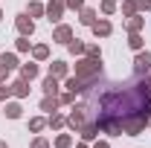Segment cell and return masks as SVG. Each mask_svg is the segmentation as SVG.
Here are the masks:
<instances>
[{"label": "cell", "mask_w": 151, "mask_h": 148, "mask_svg": "<svg viewBox=\"0 0 151 148\" xmlns=\"http://www.w3.org/2000/svg\"><path fill=\"white\" fill-rule=\"evenodd\" d=\"M76 75L87 84V87H93L96 81H99V75H102V58H81L78 64H76Z\"/></svg>", "instance_id": "cell-1"}, {"label": "cell", "mask_w": 151, "mask_h": 148, "mask_svg": "<svg viewBox=\"0 0 151 148\" xmlns=\"http://www.w3.org/2000/svg\"><path fill=\"white\" fill-rule=\"evenodd\" d=\"M84 122H87V108H84V105H73V113L67 116V125L73 131H78Z\"/></svg>", "instance_id": "cell-2"}, {"label": "cell", "mask_w": 151, "mask_h": 148, "mask_svg": "<svg viewBox=\"0 0 151 148\" xmlns=\"http://www.w3.org/2000/svg\"><path fill=\"white\" fill-rule=\"evenodd\" d=\"M148 70H151V52H148V50H139L137 58H134V73H137V75H145Z\"/></svg>", "instance_id": "cell-3"}, {"label": "cell", "mask_w": 151, "mask_h": 148, "mask_svg": "<svg viewBox=\"0 0 151 148\" xmlns=\"http://www.w3.org/2000/svg\"><path fill=\"white\" fill-rule=\"evenodd\" d=\"M64 9H67L64 0H50V6H47V18L52 20V23H58V20L64 18Z\"/></svg>", "instance_id": "cell-4"}, {"label": "cell", "mask_w": 151, "mask_h": 148, "mask_svg": "<svg viewBox=\"0 0 151 148\" xmlns=\"http://www.w3.org/2000/svg\"><path fill=\"white\" fill-rule=\"evenodd\" d=\"M15 26H18L20 35H26V38L35 32V23H32V18H29V15H18V18H15Z\"/></svg>", "instance_id": "cell-5"}, {"label": "cell", "mask_w": 151, "mask_h": 148, "mask_svg": "<svg viewBox=\"0 0 151 148\" xmlns=\"http://www.w3.org/2000/svg\"><path fill=\"white\" fill-rule=\"evenodd\" d=\"M52 41H58V44H70V41H73V29H70V26H64V23H61V26H55Z\"/></svg>", "instance_id": "cell-6"}, {"label": "cell", "mask_w": 151, "mask_h": 148, "mask_svg": "<svg viewBox=\"0 0 151 148\" xmlns=\"http://www.w3.org/2000/svg\"><path fill=\"white\" fill-rule=\"evenodd\" d=\"M64 87H67L70 93H87V90H90V87H87V84H84L78 75H70V78L64 81Z\"/></svg>", "instance_id": "cell-7"}, {"label": "cell", "mask_w": 151, "mask_h": 148, "mask_svg": "<svg viewBox=\"0 0 151 148\" xmlns=\"http://www.w3.org/2000/svg\"><path fill=\"white\" fill-rule=\"evenodd\" d=\"M9 87H12V96H18V99H26V96H29V81H26V78L12 81Z\"/></svg>", "instance_id": "cell-8"}, {"label": "cell", "mask_w": 151, "mask_h": 148, "mask_svg": "<svg viewBox=\"0 0 151 148\" xmlns=\"http://www.w3.org/2000/svg\"><path fill=\"white\" fill-rule=\"evenodd\" d=\"M90 29H93V35H96V38H108V35L113 32L111 20H96V23L90 26Z\"/></svg>", "instance_id": "cell-9"}, {"label": "cell", "mask_w": 151, "mask_h": 148, "mask_svg": "<svg viewBox=\"0 0 151 148\" xmlns=\"http://www.w3.org/2000/svg\"><path fill=\"white\" fill-rule=\"evenodd\" d=\"M50 75H55V78H67V61H52V64H50Z\"/></svg>", "instance_id": "cell-10"}, {"label": "cell", "mask_w": 151, "mask_h": 148, "mask_svg": "<svg viewBox=\"0 0 151 148\" xmlns=\"http://www.w3.org/2000/svg\"><path fill=\"white\" fill-rule=\"evenodd\" d=\"M44 93L47 96H58V78L55 75H47L44 78Z\"/></svg>", "instance_id": "cell-11"}, {"label": "cell", "mask_w": 151, "mask_h": 148, "mask_svg": "<svg viewBox=\"0 0 151 148\" xmlns=\"http://www.w3.org/2000/svg\"><path fill=\"white\" fill-rule=\"evenodd\" d=\"M61 105L58 102V96H44V102H41V111H47V113H55V108Z\"/></svg>", "instance_id": "cell-12"}, {"label": "cell", "mask_w": 151, "mask_h": 148, "mask_svg": "<svg viewBox=\"0 0 151 148\" xmlns=\"http://www.w3.org/2000/svg\"><path fill=\"white\" fill-rule=\"evenodd\" d=\"M35 75H38V64H20V78L32 81Z\"/></svg>", "instance_id": "cell-13"}, {"label": "cell", "mask_w": 151, "mask_h": 148, "mask_svg": "<svg viewBox=\"0 0 151 148\" xmlns=\"http://www.w3.org/2000/svg\"><path fill=\"white\" fill-rule=\"evenodd\" d=\"M0 64H3L6 70H15V67H18V55H12V52H3V55H0Z\"/></svg>", "instance_id": "cell-14"}, {"label": "cell", "mask_w": 151, "mask_h": 148, "mask_svg": "<svg viewBox=\"0 0 151 148\" xmlns=\"http://www.w3.org/2000/svg\"><path fill=\"white\" fill-rule=\"evenodd\" d=\"M20 113H23V108H20L18 102H9V105H6V116H9V119H20Z\"/></svg>", "instance_id": "cell-15"}, {"label": "cell", "mask_w": 151, "mask_h": 148, "mask_svg": "<svg viewBox=\"0 0 151 148\" xmlns=\"http://www.w3.org/2000/svg\"><path fill=\"white\" fill-rule=\"evenodd\" d=\"M78 20H81L84 26H93V23H96V12H93V9H81V18H78Z\"/></svg>", "instance_id": "cell-16"}, {"label": "cell", "mask_w": 151, "mask_h": 148, "mask_svg": "<svg viewBox=\"0 0 151 148\" xmlns=\"http://www.w3.org/2000/svg\"><path fill=\"white\" fill-rule=\"evenodd\" d=\"M142 23H145V18L131 15V20H128V32H139V29H142Z\"/></svg>", "instance_id": "cell-17"}, {"label": "cell", "mask_w": 151, "mask_h": 148, "mask_svg": "<svg viewBox=\"0 0 151 148\" xmlns=\"http://www.w3.org/2000/svg\"><path fill=\"white\" fill-rule=\"evenodd\" d=\"M67 50H70L73 55H84V52H87V47H84L81 41H70V44H67Z\"/></svg>", "instance_id": "cell-18"}, {"label": "cell", "mask_w": 151, "mask_h": 148, "mask_svg": "<svg viewBox=\"0 0 151 148\" xmlns=\"http://www.w3.org/2000/svg\"><path fill=\"white\" fill-rule=\"evenodd\" d=\"M128 47H131L134 52H139V50H142V38H139V32H131V38H128Z\"/></svg>", "instance_id": "cell-19"}, {"label": "cell", "mask_w": 151, "mask_h": 148, "mask_svg": "<svg viewBox=\"0 0 151 148\" xmlns=\"http://www.w3.org/2000/svg\"><path fill=\"white\" fill-rule=\"evenodd\" d=\"M73 145V137L70 134H58L55 137V148H70Z\"/></svg>", "instance_id": "cell-20"}, {"label": "cell", "mask_w": 151, "mask_h": 148, "mask_svg": "<svg viewBox=\"0 0 151 148\" xmlns=\"http://www.w3.org/2000/svg\"><path fill=\"white\" fill-rule=\"evenodd\" d=\"M44 12H47V9H44V6L35 0V3H29V12H26V15H29V18H41Z\"/></svg>", "instance_id": "cell-21"}, {"label": "cell", "mask_w": 151, "mask_h": 148, "mask_svg": "<svg viewBox=\"0 0 151 148\" xmlns=\"http://www.w3.org/2000/svg\"><path fill=\"white\" fill-rule=\"evenodd\" d=\"M47 125H50V128H55V131H58V128H64V125H67V119H64V116H58V113H52Z\"/></svg>", "instance_id": "cell-22"}, {"label": "cell", "mask_w": 151, "mask_h": 148, "mask_svg": "<svg viewBox=\"0 0 151 148\" xmlns=\"http://www.w3.org/2000/svg\"><path fill=\"white\" fill-rule=\"evenodd\" d=\"M32 55H35L38 61H44V58L50 55V47H44V44H38V47H32Z\"/></svg>", "instance_id": "cell-23"}, {"label": "cell", "mask_w": 151, "mask_h": 148, "mask_svg": "<svg viewBox=\"0 0 151 148\" xmlns=\"http://www.w3.org/2000/svg\"><path fill=\"white\" fill-rule=\"evenodd\" d=\"M44 125H47V119H41V116H35V119H29V131H44Z\"/></svg>", "instance_id": "cell-24"}, {"label": "cell", "mask_w": 151, "mask_h": 148, "mask_svg": "<svg viewBox=\"0 0 151 148\" xmlns=\"http://www.w3.org/2000/svg\"><path fill=\"white\" fill-rule=\"evenodd\" d=\"M122 12H125L128 18H131V15H137V0H125V3H122Z\"/></svg>", "instance_id": "cell-25"}, {"label": "cell", "mask_w": 151, "mask_h": 148, "mask_svg": "<svg viewBox=\"0 0 151 148\" xmlns=\"http://www.w3.org/2000/svg\"><path fill=\"white\" fill-rule=\"evenodd\" d=\"M102 12H105V15H113V12H116V3H113V0H102Z\"/></svg>", "instance_id": "cell-26"}, {"label": "cell", "mask_w": 151, "mask_h": 148, "mask_svg": "<svg viewBox=\"0 0 151 148\" xmlns=\"http://www.w3.org/2000/svg\"><path fill=\"white\" fill-rule=\"evenodd\" d=\"M73 99H76V93H61V96H58V102H61V105H73Z\"/></svg>", "instance_id": "cell-27"}, {"label": "cell", "mask_w": 151, "mask_h": 148, "mask_svg": "<svg viewBox=\"0 0 151 148\" xmlns=\"http://www.w3.org/2000/svg\"><path fill=\"white\" fill-rule=\"evenodd\" d=\"M29 47H32V44H29V38H26V35H20V41H18V50H20V52H29Z\"/></svg>", "instance_id": "cell-28"}, {"label": "cell", "mask_w": 151, "mask_h": 148, "mask_svg": "<svg viewBox=\"0 0 151 148\" xmlns=\"http://www.w3.org/2000/svg\"><path fill=\"white\" fill-rule=\"evenodd\" d=\"M67 9H84V0H64Z\"/></svg>", "instance_id": "cell-29"}, {"label": "cell", "mask_w": 151, "mask_h": 148, "mask_svg": "<svg viewBox=\"0 0 151 148\" xmlns=\"http://www.w3.org/2000/svg\"><path fill=\"white\" fill-rule=\"evenodd\" d=\"M9 96H12V87H9V84H0V102L9 99Z\"/></svg>", "instance_id": "cell-30"}, {"label": "cell", "mask_w": 151, "mask_h": 148, "mask_svg": "<svg viewBox=\"0 0 151 148\" xmlns=\"http://www.w3.org/2000/svg\"><path fill=\"white\" fill-rule=\"evenodd\" d=\"M32 148H50V142L44 137H38V139H32Z\"/></svg>", "instance_id": "cell-31"}, {"label": "cell", "mask_w": 151, "mask_h": 148, "mask_svg": "<svg viewBox=\"0 0 151 148\" xmlns=\"http://www.w3.org/2000/svg\"><path fill=\"white\" fill-rule=\"evenodd\" d=\"M137 9H142V12H151V0H137Z\"/></svg>", "instance_id": "cell-32"}, {"label": "cell", "mask_w": 151, "mask_h": 148, "mask_svg": "<svg viewBox=\"0 0 151 148\" xmlns=\"http://www.w3.org/2000/svg\"><path fill=\"white\" fill-rule=\"evenodd\" d=\"M87 55H90V58H102V52H99V47L90 44V47H87Z\"/></svg>", "instance_id": "cell-33"}, {"label": "cell", "mask_w": 151, "mask_h": 148, "mask_svg": "<svg viewBox=\"0 0 151 148\" xmlns=\"http://www.w3.org/2000/svg\"><path fill=\"white\" fill-rule=\"evenodd\" d=\"M6 75H9V70H6V67H3V64H0V84H3V81H6Z\"/></svg>", "instance_id": "cell-34"}, {"label": "cell", "mask_w": 151, "mask_h": 148, "mask_svg": "<svg viewBox=\"0 0 151 148\" xmlns=\"http://www.w3.org/2000/svg\"><path fill=\"white\" fill-rule=\"evenodd\" d=\"M93 148H111V145H108V142H96Z\"/></svg>", "instance_id": "cell-35"}, {"label": "cell", "mask_w": 151, "mask_h": 148, "mask_svg": "<svg viewBox=\"0 0 151 148\" xmlns=\"http://www.w3.org/2000/svg\"><path fill=\"white\" fill-rule=\"evenodd\" d=\"M0 148H9V145H6V142H0Z\"/></svg>", "instance_id": "cell-36"}, {"label": "cell", "mask_w": 151, "mask_h": 148, "mask_svg": "<svg viewBox=\"0 0 151 148\" xmlns=\"http://www.w3.org/2000/svg\"><path fill=\"white\" fill-rule=\"evenodd\" d=\"M78 148H87V145H84V142H81V145H78Z\"/></svg>", "instance_id": "cell-37"}, {"label": "cell", "mask_w": 151, "mask_h": 148, "mask_svg": "<svg viewBox=\"0 0 151 148\" xmlns=\"http://www.w3.org/2000/svg\"><path fill=\"white\" fill-rule=\"evenodd\" d=\"M148 87H151V75H148Z\"/></svg>", "instance_id": "cell-38"}, {"label": "cell", "mask_w": 151, "mask_h": 148, "mask_svg": "<svg viewBox=\"0 0 151 148\" xmlns=\"http://www.w3.org/2000/svg\"><path fill=\"white\" fill-rule=\"evenodd\" d=\"M148 125H151V116H148Z\"/></svg>", "instance_id": "cell-39"}, {"label": "cell", "mask_w": 151, "mask_h": 148, "mask_svg": "<svg viewBox=\"0 0 151 148\" xmlns=\"http://www.w3.org/2000/svg\"><path fill=\"white\" fill-rule=\"evenodd\" d=\"M0 18H3V12H0Z\"/></svg>", "instance_id": "cell-40"}]
</instances>
